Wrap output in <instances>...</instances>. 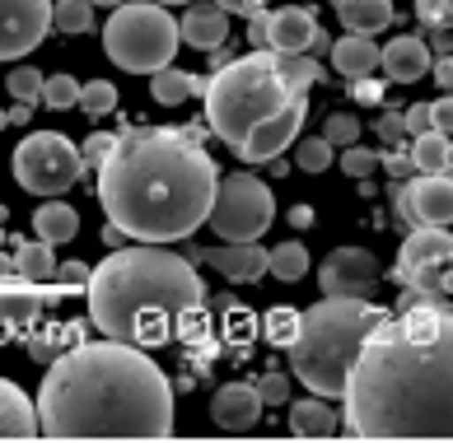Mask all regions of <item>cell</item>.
<instances>
[{
    "instance_id": "obj_19",
    "label": "cell",
    "mask_w": 453,
    "mask_h": 443,
    "mask_svg": "<svg viewBox=\"0 0 453 443\" xmlns=\"http://www.w3.org/2000/svg\"><path fill=\"white\" fill-rule=\"evenodd\" d=\"M449 252H453V233L444 225H421V229L411 225V233L402 238V248H397V276L411 266H426L434 257H449Z\"/></svg>"
},
{
    "instance_id": "obj_22",
    "label": "cell",
    "mask_w": 453,
    "mask_h": 443,
    "mask_svg": "<svg viewBox=\"0 0 453 443\" xmlns=\"http://www.w3.org/2000/svg\"><path fill=\"white\" fill-rule=\"evenodd\" d=\"M332 10L346 33H365V38L393 24V0H332Z\"/></svg>"
},
{
    "instance_id": "obj_29",
    "label": "cell",
    "mask_w": 453,
    "mask_h": 443,
    "mask_svg": "<svg viewBox=\"0 0 453 443\" xmlns=\"http://www.w3.org/2000/svg\"><path fill=\"white\" fill-rule=\"evenodd\" d=\"M14 266H19L24 280H57V257H52V243H24L19 257H14Z\"/></svg>"
},
{
    "instance_id": "obj_32",
    "label": "cell",
    "mask_w": 453,
    "mask_h": 443,
    "mask_svg": "<svg viewBox=\"0 0 453 443\" xmlns=\"http://www.w3.org/2000/svg\"><path fill=\"white\" fill-rule=\"evenodd\" d=\"M80 112H85V117H108V112H117V89H112L108 80L80 84Z\"/></svg>"
},
{
    "instance_id": "obj_10",
    "label": "cell",
    "mask_w": 453,
    "mask_h": 443,
    "mask_svg": "<svg viewBox=\"0 0 453 443\" xmlns=\"http://www.w3.org/2000/svg\"><path fill=\"white\" fill-rule=\"evenodd\" d=\"M393 196L407 225H453V173H416L393 182Z\"/></svg>"
},
{
    "instance_id": "obj_36",
    "label": "cell",
    "mask_w": 453,
    "mask_h": 443,
    "mask_svg": "<svg viewBox=\"0 0 453 443\" xmlns=\"http://www.w3.org/2000/svg\"><path fill=\"white\" fill-rule=\"evenodd\" d=\"M42 71H33V65H19V71L10 75V94L14 103H33V98H42Z\"/></svg>"
},
{
    "instance_id": "obj_23",
    "label": "cell",
    "mask_w": 453,
    "mask_h": 443,
    "mask_svg": "<svg viewBox=\"0 0 453 443\" xmlns=\"http://www.w3.org/2000/svg\"><path fill=\"white\" fill-rule=\"evenodd\" d=\"M332 65H337V75L360 80L379 65V42L365 38V33H346V38L332 42Z\"/></svg>"
},
{
    "instance_id": "obj_41",
    "label": "cell",
    "mask_w": 453,
    "mask_h": 443,
    "mask_svg": "<svg viewBox=\"0 0 453 443\" xmlns=\"http://www.w3.org/2000/svg\"><path fill=\"white\" fill-rule=\"evenodd\" d=\"M257 392H262V401L280 406L285 397H290V378H285V373H276V369H266L262 378H257Z\"/></svg>"
},
{
    "instance_id": "obj_34",
    "label": "cell",
    "mask_w": 453,
    "mask_h": 443,
    "mask_svg": "<svg viewBox=\"0 0 453 443\" xmlns=\"http://www.w3.org/2000/svg\"><path fill=\"white\" fill-rule=\"evenodd\" d=\"M262 332H266V340H272V346H290V340L299 336V313L295 309H272L266 313V322H262Z\"/></svg>"
},
{
    "instance_id": "obj_2",
    "label": "cell",
    "mask_w": 453,
    "mask_h": 443,
    "mask_svg": "<svg viewBox=\"0 0 453 443\" xmlns=\"http://www.w3.org/2000/svg\"><path fill=\"white\" fill-rule=\"evenodd\" d=\"M42 439H169L173 383L141 346L75 340L38 392Z\"/></svg>"
},
{
    "instance_id": "obj_5",
    "label": "cell",
    "mask_w": 453,
    "mask_h": 443,
    "mask_svg": "<svg viewBox=\"0 0 453 443\" xmlns=\"http://www.w3.org/2000/svg\"><path fill=\"white\" fill-rule=\"evenodd\" d=\"M388 317L379 303L369 299H332L323 294L309 313H299V336L290 340V373L318 397H342L346 373L356 364V350L365 346V336Z\"/></svg>"
},
{
    "instance_id": "obj_37",
    "label": "cell",
    "mask_w": 453,
    "mask_h": 443,
    "mask_svg": "<svg viewBox=\"0 0 453 443\" xmlns=\"http://www.w3.org/2000/svg\"><path fill=\"white\" fill-rule=\"evenodd\" d=\"M374 168H379V149H356V145L342 149V173L346 178H369Z\"/></svg>"
},
{
    "instance_id": "obj_35",
    "label": "cell",
    "mask_w": 453,
    "mask_h": 443,
    "mask_svg": "<svg viewBox=\"0 0 453 443\" xmlns=\"http://www.w3.org/2000/svg\"><path fill=\"white\" fill-rule=\"evenodd\" d=\"M323 135H327V145L332 149H346V145H356L360 141V117H350V112H332L327 117V126H323Z\"/></svg>"
},
{
    "instance_id": "obj_12",
    "label": "cell",
    "mask_w": 453,
    "mask_h": 443,
    "mask_svg": "<svg viewBox=\"0 0 453 443\" xmlns=\"http://www.w3.org/2000/svg\"><path fill=\"white\" fill-rule=\"evenodd\" d=\"M52 28V0H0V61L28 57Z\"/></svg>"
},
{
    "instance_id": "obj_7",
    "label": "cell",
    "mask_w": 453,
    "mask_h": 443,
    "mask_svg": "<svg viewBox=\"0 0 453 443\" xmlns=\"http://www.w3.org/2000/svg\"><path fill=\"white\" fill-rule=\"evenodd\" d=\"M178 47H182L178 19L159 0H122V5H112V19L104 24V52L131 75L164 71Z\"/></svg>"
},
{
    "instance_id": "obj_27",
    "label": "cell",
    "mask_w": 453,
    "mask_h": 443,
    "mask_svg": "<svg viewBox=\"0 0 453 443\" xmlns=\"http://www.w3.org/2000/svg\"><path fill=\"white\" fill-rule=\"evenodd\" d=\"M276 75L290 94H309L323 80V65H318L313 52H276Z\"/></svg>"
},
{
    "instance_id": "obj_14",
    "label": "cell",
    "mask_w": 453,
    "mask_h": 443,
    "mask_svg": "<svg viewBox=\"0 0 453 443\" xmlns=\"http://www.w3.org/2000/svg\"><path fill=\"white\" fill-rule=\"evenodd\" d=\"M192 262L215 266L234 285H253L266 276V248L262 243H220V248H196Z\"/></svg>"
},
{
    "instance_id": "obj_53",
    "label": "cell",
    "mask_w": 453,
    "mask_h": 443,
    "mask_svg": "<svg viewBox=\"0 0 453 443\" xmlns=\"http://www.w3.org/2000/svg\"><path fill=\"white\" fill-rule=\"evenodd\" d=\"M5 126H10V112H5V108H0V131H5Z\"/></svg>"
},
{
    "instance_id": "obj_28",
    "label": "cell",
    "mask_w": 453,
    "mask_h": 443,
    "mask_svg": "<svg viewBox=\"0 0 453 443\" xmlns=\"http://www.w3.org/2000/svg\"><path fill=\"white\" fill-rule=\"evenodd\" d=\"M304 271H309V248H304V243H295V238L266 252V276H276V280H285V285H295V280H304Z\"/></svg>"
},
{
    "instance_id": "obj_17",
    "label": "cell",
    "mask_w": 453,
    "mask_h": 443,
    "mask_svg": "<svg viewBox=\"0 0 453 443\" xmlns=\"http://www.w3.org/2000/svg\"><path fill=\"white\" fill-rule=\"evenodd\" d=\"M379 65H383V75H388L393 84L430 80V47H426V38L407 33V38H393L388 47H383V52H379Z\"/></svg>"
},
{
    "instance_id": "obj_55",
    "label": "cell",
    "mask_w": 453,
    "mask_h": 443,
    "mask_svg": "<svg viewBox=\"0 0 453 443\" xmlns=\"http://www.w3.org/2000/svg\"><path fill=\"white\" fill-rule=\"evenodd\" d=\"M159 5H192V0H159Z\"/></svg>"
},
{
    "instance_id": "obj_13",
    "label": "cell",
    "mask_w": 453,
    "mask_h": 443,
    "mask_svg": "<svg viewBox=\"0 0 453 443\" xmlns=\"http://www.w3.org/2000/svg\"><path fill=\"white\" fill-rule=\"evenodd\" d=\"M379 257L369 248H337L332 257L323 262V271H318V285H323V294L332 299H369L379 285Z\"/></svg>"
},
{
    "instance_id": "obj_24",
    "label": "cell",
    "mask_w": 453,
    "mask_h": 443,
    "mask_svg": "<svg viewBox=\"0 0 453 443\" xmlns=\"http://www.w3.org/2000/svg\"><path fill=\"white\" fill-rule=\"evenodd\" d=\"M407 155H411L416 173H453V135H444V131L411 135Z\"/></svg>"
},
{
    "instance_id": "obj_47",
    "label": "cell",
    "mask_w": 453,
    "mask_h": 443,
    "mask_svg": "<svg viewBox=\"0 0 453 443\" xmlns=\"http://www.w3.org/2000/svg\"><path fill=\"white\" fill-rule=\"evenodd\" d=\"M430 80L440 84L444 94H453V57H440V61H430Z\"/></svg>"
},
{
    "instance_id": "obj_43",
    "label": "cell",
    "mask_w": 453,
    "mask_h": 443,
    "mask_svg": "<svg viewBox=\"0 0 453 443\" xmlns=\"http://www.w3.org/2000/svg\"><path fill=\"white\" fill-rule=\"evenodd\" d=\"M379 164L388 168V173H393L397 182L411 173V155H407V145H388V149H379Z\"/></svg>"
},
{
    "instance_id": "obj_30",
    "label": "cell",
    "mask_w": 453,
    "mask_h": 443,
    "mask_svg": "<svg viewBox=\"0 0 453 443\" xmlns=\"http://www.w3.org/2000/svg\"><path fill=\"white\" fill-rule=\"evenodd\" d=\"M295 164H299V173H327L332 159H337V149L327 145V135H304V141H295Z\"/></svg>"
},
{
    "instance_id": "obj_20",
    "label": "cell",
    "mask_w": 453,
    "mask_h": 443,
    "mask_svg": "<svg viewBox=\"0 0 453 443\" xmlns=\"http://www.w3.org/2000/svg\"><path fill=\"white\" fill-rule=\"evenodd\" d=\"M0 439H38V406L5 378H0Z\"/></svg>"
},
{
    "instance_id": "obj_51",
    "label": "cell",
    "mask_w": 453,
    "mask_h": 443,
    "mask_svg": "<svg viewBox=\"0 0 453 443\" xmlns=\"http://www.w3.org/2000/svg\"><path fill=\"white\" fill-rule=\"evenodd\" d=\"M290 225H295V229H309V225H313V210H309V206H295V210H290Z\"/></svg>"
},
{
    "instance_id": "obj_46",
    "label": "cell",
    "mask_w": 453,
    "mask_h": 443,
    "mask_svg": "<svg viewBox=\"0 0 453 443\" xmlns=\"http://www.w3.org/2000/svg\"><path fill=\"white\" fill-rule=\"evenodd\" d=\"M402 112H379V141H388V145H397L402 141Z\"/></svg>"
},
{
    "instance_id": "obj_39",
    "label": "cell",
    "mask_w": 453,
    "mask_h": 443,
    "mask_svg": "<svg viewBox=\"0 0 453 443\" xmlns=\"http://www.w3.org/2000/svg\"><path fill=\"white\" fill-rule=\"evenodd\" d=\"M416 14L430 28H453V0H416Z\"/></svg>"
},
{
    "instance_id": "obj_33",
    "label": "cell",
    "mask_w": 453,
    "mask_h": 443,
    "mask_svg": "<svg viewBox=\"0 0 453 443\" xmlns=\"http://www.w3.org/2000/svg\"><path fill=\"white\" fill-rule=\"evenodd\" d=\"M42 103L57 108V112L80 108V84H75V75H47V80H42Z\"/></svg>"
},
{
    "instance_id": "obj_18",
    "label": "cell",
    "mask_w": 453,
    "mask_h": 443,
    "mask_svg": "<svg viewBox=\"0 0 453 443\" xmlns=\"http://www.w3.org/2000/svg\"><path fill=\"white\" fill-rule=\"evenodd\" d=\"M313 33H318L313 10L285 5V10H272V33H266V47H272V52H309Z\"/></svg>"
},
{
    "instance_id": "obj_26",
    "label": "cell",
    "mask_w": 453,
    "mask_h": 443,
    "mask_svg": "<svg viewBox=\"0 0 453 443\" xmlns=\"http://www.w3.org/2000/svg\"><path fill=\"white\" fill-rule=\"evenodd\" d=\"M206 89V80L192 75V71H178V65H164V71H155V80H150V94H155V103L164 108H178L188 94H201Z\"/></svg>"
},
{
    "instance_id": "obj_15",
    "label": "cell",
    "mask_w": 453,
    "mask_h": 443,
    "mask_svg": "<svg viewBox=\"0 0 453 443\" xmlns=\"http://www.w3.org/2000/svg\"><path fill=\"white\" fill-rule=\"evenodd\" d=\"M262 392L257 383H225L220 392L211 397V416L215 424H220L225 434H243V430H253V424L262 420Z\"/></svg>"
},
{
    "instance_id": "obj_49",
    "label": "cell",
    "mask_w": 453,
    "mask_h": 443,
    "mask_svg": "<svg viewBox=\"0 0 453 443\" xmlns=\"http://www.w3.org/2000/svg\"><path fill=\"white\" fill-rule=\"evenodd\" d=\"M225 14H257V10H266V0H215Z\"/></svg>"
},
{
    "instance_id": "obj_40",
    "label": "cell",
    "mask_w": 453,
    "mask_h": 443,
    "mask_svg": "<svg viewBox=\"0 0 453 443\" xmlns=\"http://www.w3.org/2000/svg\"><path fill=\"white\" fill-rule=\"evenodd\" d=\"M38 309H42V299H33V294H5V299H0V313L14 317V322L38 317Z\"/></svg>"
},
{
    "instance_id": "obj_3",
    "label": "cell",
    "mask_w": 453,
    "mask_h": 443,
    "mask_svg": "<svg viewBox=\"0 0 453 443\" xmlns=\"http://www.w3.org/2000/svg\"><path fill=\"white\" fill-rule=\"evenodd\" d=\"M220 168L201 149V131L136 126L117 135L98 164V201L136 243H178L206 225Z\"/></svg>"
},
{
    "instance_id": "obj_31",
    "label": "cell",
    "mask_w": 453,
    "mask_h": 443,
    "mask_svg": "<svg viewBox=\"0 0 453 443\" xmlns=\"http://www.w3.org/2000/svg\"><path fill=\"white\" fill-rule=\"evenodd\" d=\"M52 28L57 33H89L94 28V5L89 0H52Z\"/></svg>"
},
{
    "instance_id": "obj_38",
    "label": "cell",
    "mask_w": 453,
    "mask_h": 443,
    "mask_svg": "<svg viewBox=\"0 0 453 443\" xmlns=\"http://www.w3.org/2000/svg\"><path fill=\"white\" fill-rule=\"evenodd\" d=\"M112 145H117V135H108V131H94L85 145H80V159H85V168H98L108 155H112Z\"/></svg>"
},
{
    "instance_id": "obj_48",
    "label": "cell",
    "mask_w": 453,
    "mask_h": 443,
    "mask_svg": "<svg viewBox=\"0 0 453 443\" xmlns=\"http://www.w3.org/2000/svg\"><path fill=\"white\" fill-rule=\"evenodd\" d=\"M57 276L65 285H89V266L85 262H57Z\"/></svg>"
},
{
    "instance_id": "obj_11",
    "label": "cell",
    "mask_w": 453,
    "mask_h": 443,
    "mask_svg": "<svg viewBox=\"0 0 453 443\" xmlns=\"http://www.w3.org/2000/svg\"><path fill=\"white\" fill-rule=\"evenodd\" d=\"M304 112H309V103H304V94H290L285 103L266 117V122H257L253 131H248V141L234 149L243 164H272L280 149H290L295 141H299V126H304Z\"/></svg>"
},
{
    "instance_id": "obj_21",
    "label": "cell",
    "mask_w": 453,
    "mask_h": 443,
    "mask_svg": "<svg viewBox=\"0 0 453 443\" xmlns=\"http://www.w3.org/2000/svg\"><path fill=\"white\" fill-rule=\"evenodd\" d=\"M337 424H342V416L332 411L327 397H318V392L290 406V434L295 439H332V434H337Z\"/></svg>"
},
{
    "instance_id": "obj_4",
    "label": "cell",
    "mask_w": 453,
    "mask_h": 443,
    "mask_svg": "<svg viewBox=\"0 0 453 443\" xmlns=\"http://www.w3.org/2000/svg\"><path fill=\"white\" fill-rule=\"evenodd\" d=\"M206 303L192 257L164 252L159 243L117 248L89 271V317L94 327L141 350H159L173 336H192Z\"/></svg>"
},
{
    "instance_id": "obj_52",
    "label": "cell",
    "mask_w": 453,
    "mask_h": 443,
    "mask_svg": "<svg viewBox=\"0 0 453 443\" xmlns=\"http://www.w3.org/2000/svg\"><path fill=\"white\" fill-rule=\"evenodd\" d=\"M28 117H33L28 103H14V108H10V126H28Z\"/></svg>"
},
{
    "instance_id": "obj_25",
    "label": "cell",
    "mask_w": 453,
    "mask_h": 443,
    "mask_svg": "<svg viewBox=\"0 0 453 443\" xmlns=\"http://www.w3.org/2000/svg\"><path fill=\"white\" fill-rule=\"evenodd\" d=\"M33 229H38L42 243H71V238L80 233V215L65 206V201H42L38 215H33Z\"/></svg>"
},
{
    "instance_id": "obj_54",
    "label": "cell",
    "mask_w": 453,
    "mask_h": 443,
    "mask_svg": "<svg viewBox=\"0 0 453 443\" xmlns=\"http://www.w3.org/2000/svg\"><path fill=\"white\" fill-rule=\"evenodd\" d=\"M89 5H122V0H89Z\"/></svg>"
},
{
    "instance_id": "obj_6",
    "label": "cell",
    "mask_w": 453,
    "mask_h": 443,
    "mask_svg": "<svg viewBox=\"0 0 453 443\" xmlns=\"http://www.w3.org/2000/svg\"><path fill=\"white\" fill-rule=\"evenodd\" d=\"M201 94H206L211 131L220 135L229 149H239L248 141V131H253L257 122H266V117L290 98V89H285L280 75H276V52L272 47L220 65V71L206 80Z\"/></svg>"
},
{
    "instance_id": "obj_45",
    "label": "cell",
    "mask_w": 453,
    "mask_h": 443,
    "mask_svg": "<svg viewBox=\"0 0 453 443\" xmlns=\"http://www.w3.org/2000/svg\"><path fill=\"white\" fill-rule=\"evenodd\" d=\"M430 117H434V131H444V135H453V94H444V98H434V103H430Z\"/></svg>"
},
{
    "instance_id": "obj_1",
    "label": "cell",
    "mask_w": 453,
    "mask_h": 443,
    "mask_svg": "<svg viewBox=\"0 0 453 443\" xmlns=\"http://www.w3.org/2000/svg\"><path fill=\"white\" fill-rule=\"evenodd\" d=\"M350 439H453V309L407 294L356 350L342 387Z\"/></svg>"
},
{
    "instance_id": "obj_9",
    "label": "cell",
    "mask_w": 453,
    "mask_h": 443,
    "mask_svg": "<svg viewBox=\"0 0 453 443\" xmlns=\"http://www.w3.org/2000/svg\"><path fill=\"white\" fill-rule=\"evenodd\" d=\"M85 173V159H80V145L65 141L61 131H33L14 149V178H19L24 192L33 196H61L71 192Z\"/></svg>"
},
{
    "instance_id": "obj_42",
    "label": "cell",
    "mask_w": 453,
    "mask_h": 443,
    "mask_svg": "<svg viewBox=\"0 0 453 443\" xmlns=\"http://www.w3.org/2000/svg\"><path fill=\"white\" fill-rule=\"evenodd\" d=\"M402 131H407V135H426V131H434L430 103H411V108H402Z\"/></svg>"
},
{
    "instance_id": "obj_16",
    "label": "cell",
    "mask_w": 453,
    "mask_h": 443,
    "mask_svg": "<svg viewBox=\"0 0 453 443\" xmlns=\"http://www.w3.org/2000/svg\"><path fill=\"white\" fill-rule=\"evenodd\" d=\"M178 38L196 52H220V42L229 38V14L215 0H192L188 14L178 19Z\"/></svg>"
},
{
    "instance_id": "obj_50",
    "label": "cell",
    "mask_w": 453,
    "mask_h": 443,
    "mask_svg": "<svg viewBox=\"0 0 453 443\" xmlns=\"http://www.w3.org/2000/svg\"><path fill=\"white\" fill-rule=\"evenodd\" d=\"M356 98H360V103H383V84H374V80H356Z\"/></svg>"
},
{
    "instance_id": "obj_8",
    "label": "cell",
    "mask_w": 453,
    "mask_h": 443,
    "mask_svg": "<svg viewBox=\"0 0 453 443\" xmlns=\"http://www.w3.org/2000/svg\"><path fill=\"white\" fill-rule=\"evenodd\" d=\"M276 219V196L272 187L253 173H229L215 182V201L206 225L225 238V243H257Z\"/></svg>"
},
{
    "instance_id": "obj_44",
    "label": "cell",
    "mask_w": 453,
    "mask_h": 443,
    "mask_svg": "<svg viewBox=\"0 0 453 443\" xmlns=\"http://www.w3.org/2000/svg\"><path fill=\"white\" fill-rule=\"evenodd\" d=\"M266 33H272V14H266V10H257V14H248V42H253L257 52H262V47H266Z\"/></svg>"
}]
</instances>
